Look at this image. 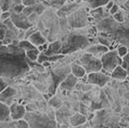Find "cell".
I'll return each instance as SVG.
<instances>
[{"mask_svg":"<svg viewBox=\"0 0 129 128\" xmlns=\"http://www.w3.org/2000/svg\"><path fill=\"white\" fill-rule=\"evenodd\" d=\"M80 65L84 68L86 73H91L102 70V64L100 59L96 58L91 53H85L80 58Z\"/></svg>","mask_w":129,"mask_h":128,"instance_id":"5","label":"cell"},{"mask_svg":"<svg viewBox=\"0 0 129 128\" xmlns=\"http://www.w3.org/2000/svg\"><path fill=\"white\" fill-rule=\"evenodd\" d=\"M78 3L77 2H72L71 4H66V5H63L62 8L58 11V16H67L70 15L72 12H74L75 10L78 9Z\"/></svg>","mask_w":129,"mask_h":128,"instance_id":"12","label":"cell"},{"mask_svg":"<svg viewBox=\"0 0 129 128\" xmlns=\"http://www.w3.org/2000/svg\"><path fill=\"white\" fill-rule=\"evenodd\" d=\"M18 46L20 48H22L24 51H27V50H30V49H34V48H37L33 43H31L30 41H28V40H21V41H18Z\"/></svg>","mask_w":129,"mask_h":128,"instance_id":"22","label":"cell"},{"mask_svg":"<svg viewBox=\"0 0 129 128\" xmlns=\"http://www.w3.org/2000/svg\"><path fill=\"white\" fill-rule=\"evenodd\" d=\"M98 42L101 43V44H103V45H106V46H108V45H110V44H111V43H110L107 39L105 38V36H103V38L102 37L98 38Z\"/></svg>","mask_w":129,"mask_h":128,"instance_id":"29","label":"cell"},{"mask_svg":"<svg viewBox=\"0 0 129 128\" xmlns=\"http://www.w3.org/2000/svg\"><path fill=\"white\" fill-rule=\"evenodd\" d=\"M27 40L30 41L31 43H33L36 47H38L39 45H42V44H43L44 43H46L45 38L43 37L42 32H40L39 30H37L36 32H34L32 35H30Z\"/></svg>","mask_w":129,"mask_h":128,"instance_id":"13","label":"cell"},{"mask_svg":"<svg viewBox=\"0 0 129 128\" xmlns=\"http://www.w3.org/2000/svg\"><path fill=\"white\" fill-rule=\"evenodd\" d=\"M114 18L118 22H123L124 18H123V16H122V13L121 12H117L116 14H114Z\"/></svg>","mask_w":129,"mask_h":128,"instance_id":"28","label":"cell"},{"mask_svg":"<svg viewBox=\"0 0 129 128\" xmlns=\"http://www.w3.org/2000/svg\"><path fill=\"white\" fill-rule=\"evenodd\" d=\"M10 19L13 22V24L20 30H26L27 28H29L30 26H32V23L28 20L27 16L24 15L20 14H16V13H12Z\"/></svg>","mask_w":129,"mask_h":128,"instance_id":"8","label":"cell"},{"mask_svg":"<svg viewBox=\"0 0 129 128\" xmlns=\"http://www.w3.org/2000/svg\"><path fill=\"white\" fill-rule=\"evenodd\" d=\"M77 77H75L72 73L67 75L62 82L60 83V88L64 91H71L77 84Z\"/></svg>","mask_w":129,"mask_h":128,"instance_id":"10","label":"cell"},{"mask_svg":"<svg viewBox=\"0 0 129 128\" xmlns=\"http://www.w3.org/2000/svg\"><path fill=\"white\" fill-rule=\"evenodd\" d=\"M113 4H114L113 1H109L107 4L105 5V6H106V9H107V10H110V8H111V7L113 6Z\"/></svg>","mask_w":129,"mask_h":128,"instance_id":"33","label":"cell"},{"mask_svg":"<svg viewBox=\"0 0 129 128\" xmlns=\"http://www.w3.org/2000/svg\"><path fill=\"white\" fill-rule=\"evenodd\" d=\"M110 74H111V77L114 78V79H116V80H124V79H126V77L128 76L126 70H124L120 65L117 66V67L112 70V72H111Z\"/></svg>","mask_w":129,"mask_h":128,"instance_id":"14","label":"cell"},{"mask_svg":"<svg viewBox=\"0 0 129 128\" xmlns=\"http://www.w3.org/2000/svg\"><path fill=\"white\" fill-rule=\"evenodd\" d=\"M88 77H87V82L91 85H96L98 87H104L107 84L109 81V76L106 75L104 72L99 71H94V72H91L88 73Z\"/></svg>","mask_w":129,"mask_h":128,"instance_id":"7","label":"cell"},{"mask_svg":"<svg viewBox=\"0 0 129 128\" xmlns=\"http://www.w3.org/2000/svg\"><path fill=\"white\" fill-rule=\"evenodd\" d=\"M40 53H41V52L39 51L38 48H34V49H30V50L25 51L27 59L30 60V61H32V62H36V61H37V59H38Z\"/></svg>","mask_w":129,"mask_h":128,"instance_id":"21","label":"cell"},{"mask_svg":"<svg viewBox=\"0 0 129 128\" xmlns=\"http://www.w3.org/2000/svg\"><path fill=\"white\" fill-rule=\"evenodd\" d=\"M102 71L104 73H111L112 70L118 65L121 64L122 58L118 56L117 50H108L107 52L102 54L101 58Z\"/></svg>","mask_w":129,"mask_h":128,"instance_id":"4","label":"cell"},{"mask_svg":"<svg viewBox=\"0 0 129 128\" xmlns=\"http://www.w3.org/2000/svg\"><path fill=\"white\" fill-rule=\"evenodd\" d=\"M86 121H87V117L83 114H80V113H75L70 118V125L71 126H74V127L82 126Z\"/></svg>","mask_w":129,"mask_h":128,"instance_id":"17","label":"cell"},{"mask_svg":"<svg viewBox=\"0 0 129 128\" xmlns=\"http://www.w3.org/2000/svg\"><path fill=\"white\" fill-rule=\"evenodd\" d=\"M49 103H50L51 106L54 107V108H56V109H58V108H60V107L62 106V101L60 100L58 97H55V96H54L53 98L50 99Z\"/></svg>","mask_w":129,"mask_h":128,"instance_id":"23","label":"cell"},{"mask_svg":"<svg viewBox=\"0 0 129 128\" xmlns=\"http://www.w3.org/2000/svg\"><path fill=\"white\" fill-rule=\"evenodd\" d=\"M11 11H3L1 13V16H0V19H1V21H3V20H5L7 18H10V16H11Z\"/></svg>","mask_w":129,"mask_h":128,"instance_id":"27","label":"cell"},{"mask_svg":"<svg viewBox=\"0 0 129 128\" xmlns=\"http://www.w3.org/2000/svg\"><path fill=\"white\" fill-rule=\"evenodd\" d=\"M70 2H76V0H70Z\"/></svg>","mask_w":129,"mask_h":128,"instance_id":"35","label":"cell"},{"mask_svg":"<svg viewBox=\"0 0 129 128\" xmlns=\"http://www.w3.org/2000/svg\"><path fill=\"white\" fill-rule=\"evenodd\" d=\"M61 47H62V43L60 41H56V42H53L52 43L48 44L46 50L43 53H44L47 56H54V55H57L60 53Z\"/></svg>","mask_w":129,"mask_h":128,"instance_id":"16","label":"cell"},{"mask_svg":"<svg viewBox=\"0 0 129 128\" xmlns=\"http://www.w3.org/2000/svg\"><path fill=\"white\" fill-rule=\"evenodd\" d=\"M69 25L71 28H82L87 25L88 16L87 13L84 9H77L74 12H72L68 17Z\"/></svg>","mask_w":129,"mask_h":128,"instance_id":"6","label":"cell"},{"mask_svg":"<svg viewBox=\"0 0 129 128\" xmlns=\"http://www.w3.org/2000/svg\"><path fill=\"white\" fill-rule=\"evenodd\" d=\"M7 86H8V83L5 81V79H3V78L0 77V91H2L4 88H6Z\"/></svg>","mask_w":129,"mask_h":128,"instance_id":"31","label":"cell"},{"mask_svg":"<svg viewBox=\"0 0 129 128\" xmlns=\"http://www.w3.org/2000/svg\"><path fill=\"white\" fill-rule=\"evenodd\" d=\"M6 33V25L3 21H0V41H3Z\"/></svg>","mask_w":129,"mask_h":128,"instance_id":"26","label":"cell"},{"mask_svg":"<svg viewBox=\"0 0 129 128\" xmlns=\"http://www.w3.org/2000/svg\"><path fill=\"white\" fill-rule=\"evenodd\" d=\"M11 120L10 106H8L5 102L0 101V122H8Z\"/></svg>","mask_w":129,"mask_h":128,"instance_id":"11","label":"cell"},{"mask_svg":"<svg viewBox=\"0 0 129 128\" xmlns=\"http://www.w3.org/2000/svg\"><path fill=\"white\" fill-rule=\"evenodd\" d=\"M122 58H123L124 61L127 63V69H126V71H127V74L129 75V51H128V53L126 54L124 57H122Z\"/></svg>","mask_w":129,"mask_h":128,"instance_id":"32","label":"cell"},{"mask_svg":"<svg viewBox=\"0 0 129 128\" xmlns=\"http://www.w3.org/2000/svg\"><path fill=\"white\" fill-rule=\"evenodd\" d=\"M110 0H87L91 9H97L105 6Z\"/></svg>","mask_w":129,"mask_h":128,"instance_id":"20","label":"cell"},{"mask_svg":"<svg viewBox=\"0 0 129 128\" xmlns=\"http://www.w3.org/2000/svg\"><path fill=\"white\" fill-rule=\"evenodd\" d=\"M118 11V6L117 5V4H113V6H112V7L110 8V10H109V12H110V14H111V15L116 14Z\"/></svg>","mask_w":129,"mask_h":128,"instance_id":"30","label":"cell"},{"mask_svg":"<svg viewBox=\"0 0 129 128\" xmlns=\"http://www.w3.org/2000/svg\"><path fill=\"white\" fill-rule=\"evenodd\" d=\"M37 31V28L35 26H30L29 28H27L26 29V32L24 33V38H25V40H27L30 35H32L34 32H36Z\"/></svg>","mask_w":129,"mask_h":128,"instance_id":"25","label":"cell"},{"mask_svg":"<svg viewBox=\"0 0 129 128\" xmlns=\"http://www.w3.org/2000/svg\"><path fill=\"white\" fill-rule=\"evenodd\" d=\"M15 94H16V90L14 88H12V87L7 86L6 88H4L2 91H0V101L6 103L8 101V99H12Z\"/></svg>","mask_w":129,"mask_h":128,"instance_id":"18","label":"cell"},{"mask_svg":"<svg viewBox=\"0 0 129 128\" xmlns=\"http://www.w3.org/2000/svg\"><path fill=\"white\" fill-rule=\"evenodd\" d=\"M117 52H118V56L122 58V57H124L126 54L128 53V48L126 47V46H124V45H121V46H119L117 49Z\"/></svg>","mask_w":129,"mask_h":128,"instance_id":"24","label":"cell"},{"mask_svg":"<svg viewBox=\"0 0 129 128\" xmlns=\"http://www.w3.org/2000/svg\"><path fill=\"white\" fill-rule=\"evenodd\" d=\"M81 1H83V0H76V2L78 3V2H81Z\"/></svg>","mask_w":129,"mask_h":128,"instance_id":"34","label":"cell"},{"mask_svg":"<svg viewBox=\"0 0 129 128\" xmlns=\"http://www.w3.org/2000/svg\"><path fill=\"white\" fill-rule=\"evenodd\" d=\"M89 45V39L83 35L71 34L66 40L64 43H62V47L60 53L64 54L75 52L79 49H84Z\"/></svg>","mask_w":129,"mask_h":128,"instance_id":"2","label":"cell"},{"mask_svg":"<svg viewBox=\"0 0 129 128\" xmlns=\"http://www.w3.org/2000/svg\"><path fill=\"white\" fill-rule=\"evenodd\" d=\"M109 50V47L106 45H103V44H94V45H91V46H87L86 47V52L87 53H91L92 55H102L103 53L107 52Z\"/></svg>","mask_w":129,"mask_h":128,"instance_id":"15","label":"cell"},{"mask_svg":"<svg viewBox=\"0 0 129 128\" xmlns=\"http://www.w3.org/2000/svg\"><path fill=\"white\" fill-rule=\"evenodd\" d=\"M17 43L18 41H15L5 44L0 41V77L3 79H16L30 70L25 51Z\"/></svg>","mask_w":129,"mask_h":128,"instance_id":"1","label":"cell"},{"mask_svg":"<svg viewBox=\"0 0 129 128\" xmlns=\"http://www.w3.org/2000/svg\"><path fill=\"white\" fill-rule=\"evenodd\" d=\"M26 114V108L19 103H13L10 106V116L12 120H17L23 118Z\"/></svg>","mask_w":129,"mask_h":128,"instance_id":"9","label":"cell"},{"mask_svg":"<svg viewBox=\"0 0 129 128\" xmlns=\"http://www.w3.org/2000/svg\"><path fill=\"white\" fill-rule=\"evenodd\" d=\"M71 73L74 75L77 78H83L85 75H86V71L84 70V68L81 66L80 64H76V63H73L71 65Z\"/></svg>","mask_w":129,"mask_h":128,"instance_id":"19","label":"cell"},{"mask_svg":"<svg viewBox=\"0 0 129 128\" xmlns=\"http://www.w3.org/2000/svg\"><path fill=\"white\" fill-rule=\"evenodd\" d=\"M26 120L29 127H54L56 123L53 118L41 113H27L23 117Z\"/></svg>","mask_w":129,"mask_h":128,"instance_id":"3","label":"cell"}]
</instances>
